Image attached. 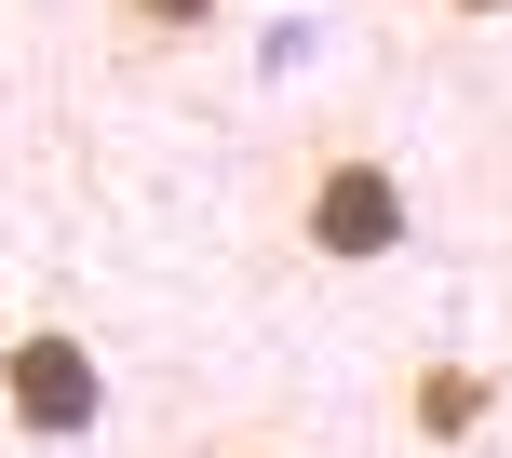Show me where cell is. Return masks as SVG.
I'll return each instance as SVG.
<instances>
[{"instance_id": "6da1fadb", "label": "cell", "mask_w": 512, "mask_h": 458, "mask_svg": "<svg viewBox=\"0 0 512 458\" xmlns=\"http://www.w3.org/2000/svg\"><path fill=\"white\" fill-rule=\"evenodd\" d=\"M405 229H418V203H405V176H391L378 149H310L297 162V243L324 256V270H378V256H405Z\"/></svg>"}, {"instance_id": "7a4b0ae2", "label": "cell", "mask_w": 512, "mask_h": 458, "mask_svg": "<svg viewBox=\"0 0 512 458\" xmlns=\"http://www.w3.org/2000/svg\"><path fill=\"white\" fill-rule=\"evenodd\" d=\"M0 405H14V432H27V445H68V432H95L108 364L81 351V324H27L14 351H0Z\"/></svg>"}, {"instance_id": "3957f363", "label": "cell", "mask_w": 512, "mask_h": 458, "mask_svg": "<svg viewBox=\"0 0 512 458\" xmlns=\"http://www.w3.org/2000/svg\"><path fill=\"white\" fill-rule=\"evenodd\" d=\"M486 405H499V391L472 378V364H405V418H418V445H472V432H486Z\"/></svg>"}, {"instance_id": "277c9868", "label": "cell", "mask_w": 512, "mask_h": 458, "mask_svg": "<svg viewBox=\"0 0 512 458\" xmlns=\"http://www.w3.org/2000/svg\"><path fill=\"white\" fill-rule=\"evenodd\" d=\"M216 14H230V0H122V27H135V41H203Z\"/></svg>"}, {"instance_id": "5b68a950", "label": "cell", "mask_w": 512, "mask_h": 458, "mask_svg": "<svg viewBox=\"0 0 512 458\" xmlns=\"http://www.w3.org/2000/svg\"><path fill=\"white\" fill-rule=\"evenodd\" d=\"M445 14H459V27H486V14H512V0H445Z\"/></svg>"}, {"instance_id": "8992f818", "label": "cell", "mask_w": 512, "mask_h": 458, "mask_svg": "<svg viewBox=\"0 0 512 458\" xmlns=\"http://www.w3.org/2000/svg\"><path fill=\"white\" fill-rule=\"evenodd\" d=\"M230 458H270V445H230Z\"/></svg>"}]
</instances>
